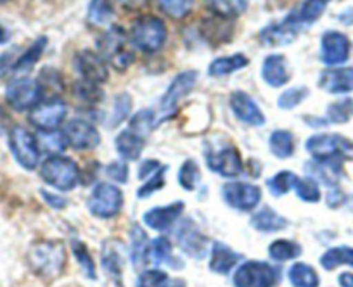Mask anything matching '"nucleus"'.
<instances>
[{"label":"nucleus","instance_id":"obj_1","mask_svg":"<svg viewBox=\"0 0 353 287\" xmlns=\"http://www.w3.org/2000/svg\"><path fill=\"white\" fill-rule=\"evenodd\" d=\"M28 265L37 275L54 279L66 266V249L57 241H39L30 248Z\"/></svg>","mask_w":353,"mask_h":287},{"label":"nucleus","instance_id":"obj_2","mask_svg":"<svg viewBox=\"0 0 353 287\" xmlns=\"http://www.w3.org/2000/svg\"><path fill=\"white\" fill-rule=\"evenodd\" d=\"M128 40L141 52H158L166 42L165 23H163V19L156 18V16H141V18L132 23Z\"/></svg>","mask_w":353,"mask_h":287},{"label":"nucleus","instance_id":"obj_3","mask_svg":"<svg viewBox=\"0 0 353 287\" xmlns=\"http://www.w3.org/2000/svg\"><path fill=\"white\" fill-rule=\"evenodd\" d=\"M307 151L315 161L339 163L353 160V142L336 134H317L307 140Z\"/></svg>","mask_w":353,"mask_h":287},{"label":"nucleus","instance_id":"obj_4","mask_svg":"<svg viewBox=\"0 0 353 287\" xmlns=\"http://www.w3.org/2000/svg\"><path fill=\"white\" fill-rule=\"evenodd\" d=\"M40 177L50 187L61 192H70L80 184V170L71 158L49 156L40 167Z\"/></svg>","mask_w":353,"mask_h":287},{"label":"nucleus","instance_id":"obj_5","mask_svg":"<svg viewBox=\"0 0 353 287\" xmlns=\"http://www.w3.org/2000/svg\"><path fill=\"white\" fill-rule=\"evenodd\" d=\"M97 49L99 56L118 71L127 70L135 59L134 54L127 50V35L120 26H111L106 30L97 40Z\"/></svg>","mask_w":353,"mask_h":287},{"label":"nucleus","instance_id":"obj_6","mask_svg":"<svg viewBox=\"0 0 353 287\" xmlns=\"http://www.w3.org/2000/svg\"><path fill=\"white\" fill-rule=\"evenodd\" d=\"M87 206L92 217L110 220V218L117 217L123 208V194L117 185L110 184V182H101L88 195Z\"/></svg>","mask_w":353,"mask_h":287},{"label":"nucleus","instance_id":"obj_7","mask_svg":"<svg viewBox=\"0 0 353 287\" xmlns=\"http://www.w3.org/2000/svg\"><path fill=\"white\" fill-rule=\"evenodd\" d=\"M279 282V270L267 262L243 263L234 273V287H274Z\"/></svg>","mask_w":353,"mask_h":287},{"label":"nucleus","instance_id":"obj_8","mask_svg":"<svg viewBox=\"0 0 353 287\" xmlns=\"http://www.w3.org/2000/svg\"><path fill=\"white\" fill-rule=\"evenodd\" d=\"M196 85H198V71L188 70L179 73L161 97V104H159V107H161V120L173 116L179 104L194 90Z\"/></svg>","mask_w":353,"mask_h":287},{"label":"nucleus","instance_id":"obj_9","mask_svg":"<svg viewBox=\"0 0 353 287\" xmlns=\"http://www.w3.org/2000/svg\"><path fill=\"white\" fill-rule=\"evenodd\" d=\"M42 99V89L39 80H32L28 76H19L11 80L6 87V100L16 111L33 109Z\"/></svg>","mask_w":353,"mask_h":287},{"label":"nucleus","instance_id":"obj_10","mask_svg":"<svg viewBox=\"0 0 353 287\" xmlns=\"http://www.w3.org/2000/svg\"><path fill=\"white\" fill-rule=\"evenodd\" d=\"M9 147L19 167L25 170H35L40 160V149L35 135L30 134L26 128L14 127L9 134Z\"/></svg>","mask_w":353,"mask_h":287},{"label":"nucleus","instance_id":"obj_11","mask_svg":"<svg viewBox=\"0 0 353 287\" xmlns=\"http://www.w3.org/2000/svg\"><path fill=\"white\" fill-rule=\"evenodd\" d=\"M206 163L210 170L225 178L239 177L244 168L239 151L234 146L210 147L206 151Z\"/></svg>","mask_w":353,"mask_h":287},{"label":"nucleus","instance_id":"obj_12","mask_svg":"<svg viewBox=\"0 0 353 287\" xmlns=\"http://www.w3.org/2000/svg\"><path fill=\"white\" fill-rule=\"evenodd\" d=\"M73 66L83 82L94 83V85H103L110 80V71L108 63L99 56V52L94 50H81L74 56Z\"/></svg>","mask_w":353,"mask_h":287},{"label":"nucleus","instance_id":"obj_13","mask_svg":"<svg viewBox=\"0 0 353 287\" xmlns=\"http://www.w3.org/2000/svg\"><path fill=\"white\" fill-rule=\"evenodd\" d=\"M68 107L66 103L61 99H49L37 104L30 113V121L39 128L40 131H52L59 128L66 118Z\"/></svg>","mask_w":353,"mask_h":287},{"label":"nucleus","instance_id":"obj_14","mask_svg":"<svg viewBox=\"0 0 353 287\" xmlns=\"http://www.w3.org/2000/svg\"><path fill=\"white\" fill-rule=\"evenodd\" d=\"M222 194L227 204L239 211H251L261 201L260 187L246 182H229L223 185Z\"/></svg>","mask_w":353,"mask_h":287},{"label":"nucleus","instance_id":"obj_15","mask_svg":"<svg viewBox=\"0 0 353 287\" xmlns=\"http://www.w3.org/2000/svg\"><path fill=\"white\" fill-rule=\"evenodd\" d=\"M64 137L66 142L77 151H90L99 146L101 135L94 125L85 120H70L64 128Z\"/></svg>","mask_w":353,"mask_h":287},{"label":"nucleus","instance_id":"obj_16","mask_svg":"<svg viewBox=\"0 0 353 287\" xmlns=\"http://www.w3.org/2000/svg\"><path fill=\"white\" fill-rule=\"evenodd\" d=\"M350 57V40L341 32L329 30L321 39V59L325 66H339Z\"/></svg>","mask_w":353,"mask_h":287},{"label":"nucleus","instance_id":"obj_17","mask_svg":"<svg viewBox=\"0 0 353 287\" xmlns=\"http://www.w3.org/2000/svg\"><path fill=\"white\" fill-rule=\"evenodd\" d=\"M229 104L236 118L250 127H261L265 125V114L256 103L250 97V94L243 90H236L230 94Z\"/></svg>","mask_w":353,"mask_h":287},{"label":"nucleus","instance_id":"obj_18","mask_svg":"<svg viewBox=\"0 0 353 287\" xmlns=\"http://www.w3.org/2000/svg\"><path fill=\"white\" fill-rule=\"evenodd\" d=\"M176 242L191 258H203L206 253V235L192 220H184L176 231Z\"/></svg>","mask_w":353,"mask_h":287},{"label":"nucleus","instance_id":"obj_19","mask_svg":"<svg viewBox=\"0 0 353 287\" xmlns=\"http://www.w3.org/2000/svg\"><path fill=\"white\" fill-rule=\"evenodd\" d=\"M319 87L334 96L353 92V67H329L319 76Z\"/></svg>","mask_w":353,"mask_h":287},{"label":"nucleus","instance_id":"obj_20","mask_svg":"<svg viewBox=\"0 0 353 287\" xmlns=\"http://www.w3.org/2000/svg\"><path fill=\"white\" fill-rule=\"evenodd\" d=\"M182 213H184V202L182 201L172 202L168 206H158V208H152L144 213V224L152 231L163 232L172 227L181 218Z\"/></svg>","mask_w":353,"mask_h":287},{"label":"nucleus","instance_id":"obj_21","mask_svg":"<svg viewBox=\"0 0 353 287\" xmlns=\"http://www.w3.org/2000/svg\"><path fill=\"white\" fill-rule=\"evenodd\" d=\"M261 80L272 89H279L290 82L288 59L283 54H270L261 64Z\"/></svg>","mask_w":353,"mask_h":287},{"label":"nucleus","instance_id":"obj_22","mask_svg":"<svg viewBox=\"0 0 353 287\" xmlns=\"http://www.w3.org/2000/svg\"><path fill=\"white\" fill-rule=\"evenodd\" d=\"M300 33V28L294 26L290 19H283L281 23H274V25L265 26L260 32V42L263 45L276 47V45H286V43H291L296 35Z\"/></svg>","mask_w":353,"mask_h":287},{"label":"nucleus","instance_id":"obj_23","mask_svg":"<svg viewBox=\"0 0 353 287\" xmlns=\"http://www.w3.org/2000/svg\"><path fill=\"white\" fill-rule=\"evenodd\" d=\"M329 2H331V0H303L296 11H293L288 16V19L300 30L303 28V26H310L312 23L321 19V16L324 14Z\"/></svg>","mask_w":353,"mask_h":287},{"label":"nucleus","instance_id":"obj_24","mask_svg":"<svg viewBox=\"0 0 353 287\" xmlns=\"http://www.w3.org/2000/svg\"><path fill=\"white\" fill-rule=\"evenodd\" d=\"M239 259L241 256L237 255L232 248H229V246L223 244V242H215L212 249L210 268L215 273H220V275H227V273L237 265Z\"/></svg>","mask_w":353,"mask_h":287},{"label":"nucleus","instance_id":"obj_25","mask_svg":"<svg viewBox=\"0 0 353 287\" xmlns=\"http://www.w3.org/2000/svg\"><path fill=\"white\" fill-rule=\"evenodd\" d=\"M248 64H250V59L241 52L232 54V56L216 57V59L212 61V64L208 66V75L213 76V78L232 75L236 71H241L243 67H246Z\"/></svg>","mask_w":353,"mask_h":287},{"label":"nucleus","instance_id":"obj_26","mask_svg":"<svg viewBox=\"0 0 353 287\" xmlns=\"http://www.w3.org/2000/svg\"><path fill=\"white\" fill-rule=\"evenodd\" d=\"M114 144H117L120 156H123L125 160H139L145 147V138L132 131L130 128H127L121 134H118Z\"/></svg>","mask_w":353,"mask_h":287},{"label":"nucleus","instance_id":"obj_27","mask_svg":"<svg viewBox=\"0 0 353 287\" xmlns=\"http://www.w3.org/2000/svg\"><path fill=\"white\" fill-rule=\"evenodd\" d=\"M251 225L256 228L258 232H265V234H270V232L283 231L288 225L286 218H283L277 211H274L272 208H261L260 211H256L251 218Z\"/></svg>","mask_w":353,"mask_h":287},{"label":"nucleus","instance_id":"obj_28","mask_svg":"<svg viewBox=\"0 0 353 287\" xmlns=\"http://www.w3.org/2000/svg\"><path fill=\"white\" fill-rule=\"evenodd\" d=\"M205 6L216 18L230 21L246 12L248 0H205Z\"/></svg>","mask_w":353,"mask_h":287},{"label":"nucleus","instance_id":"obj_29","mask_svg":"<svg viewBox=\"0 0 353 287\" xmlns=\"http://www.w3.org/2000/svg\"><path fill=\"white\" fill-rule=\"evenodd\" d=\"M127 0H90L88 4V21L96 25H108L117 14L118 6Z\"/></svg>","mask_w":353,"mask_h":287},{"label":"nucleus","instance_id":"obj_30","mask_svg":"<svg viewBox=\"0 0 353 287\" xmlns=\"http://www.w3.org/2000/svg\"><path fill=\"white\" fill-rule=\"evenodd\" d=\"M203 36L208 39V42L213 43H222V42H229V39L232 36L234 28L229 25V19H222V18H212V19H205L203 21Z\"/></svg>","mask_w":353,"mask_h":287},{"label":"nucleus","instance_id":"obj_31","mask_svg":"<svg viewBox=\"0 0 353 287\" xmlns=\"http://www.w3.org/2000/svg\"><path fill=\"white\" fill-rule=\"evenodd\" d=\"M103 266L108 272V275L120 284L121 272H123V256H121L120 249H118L117 241L106 242L103 249Z\"/></svg>","mask_w":353,"mask_h":287},{"label":"nucleus","instance_id":"obj_32","mask_svg":"<svg viewBox=\"0 0 353 287\" xmlns=\"http://www.w3.org/2000/svg\"><path fill=\"white\" fill-rule=\"evenodd\" d=\"M47 43H49L47 36H40V39H37L35 42H33L32 45H30L28 49H26L25 52L18 57V59H16L14 67H12V70L18 71V73H25V71L32 70V67L39 63L40 57H42Z\"/></svg>","mask_w":353,"mask_h":287},{"label":"nucleus","instance_id":"obj_33","mask_svg":"<svg viewBox=\"0 0 353 287\" xmlns=\"http://www.w3.org/2000/svg\"><path fill=\"white\" fill-rule=\"evenodd\" d=\"M288 277H290L293 287H319L321 284L319 273L307 263H294L290 268Z\"/></svg>","mask_w":353,"mask_h":287},{"label":"nucleus","instance_id":"obj_34","mask_svg":"<svg viewBox=\"0 0 353 287\" xmlns=\"http://www.w3.org/2000/svg\"><path fill=\"white\" fill-rule=\"evenodd\" d=\"M270 153L274 156L281 158V160H286V158H291L294 153V138L293 134L288 130H276L272 131L269 140Z\"/></svg>","mask_w":353,"mask_h":287},{"label":"nucleus","instance_id":"obj_35","mask_svg":"<svg viewBox=\"0 0 353 287\" xmlns=\"http://www.w3.org/2000/svg\"><path fill=\"white\" fill-rule=\"evenodd\" d=\"M321 265L325 270H334L336 266L348 265L353 266V248L348 246H338V248H331L321 256Z\"/></svg>","mask_w":353,"mask_h":287},{"label":"nucleus","instance_id":"obj_36","mask_svg":"<svg viewBox=\"0 0 353 287\" xmlns=\"http://www.w3.org/2000/svg\"><path fill=\"white\" fill-rule=\"evenodd\" d=\"M37 144H39L40 153H49L52 154V156L63 153L68 146L64 134H59L57 130L40 131V134L37 135Z\"/></svg>","mask_w":353,"mask_h":287},{"label":"nucleus","instance_id":"obj_37","mask_svg":"<svg viewBox=\"0 0 353 287\" xmlns=\"http://www.w3.org/2000/svg\"><path fill=\"white\" fill-rule=\"evenodd\" d=\"M301 255V248L293 241L288 239H277L269 246V256L274 262H290V259L298 258Z\"/></svg>","mask_w":353,"mask_h":287},{"label":"nucleus","instance_id":"obj_38","mask_svg":"<svg viewBox=\"0 0 353 287\" xmlns=\"http://www.w3.org/2000/svg\"><path fill=\"white\" fill-rule=\"evenodd\" d=\"M148 248L149 241L145 232L139 225L132 227V263L134 266H142L148 259Z\"/></svg>","mask_w":353,"mask_h":287},{"label":"nucleus","instance_id":"obj_39","mask_svg":"<svg viewBox=\"0 0 353 287\" xmlns=\"http://www.w3.org/2000/svg\"><path fill=\"white\" fill-rule=\"evenodd\" d=\"M353 116V100L350 97L339 99L336 103L329 104L327 114H325V121L336 125H343Z\"/></svg>","mask_w":353,"mask_h":287},{"label":"nucleus","instance_id":"obj_40","mask_svg":"<svg viewBox=\"0 0 353 287\" xmlns=\"http://www.w3.org/2000/svg\"><path fill=\"white\" fill-rule=\"evenodd\" d=\"M73 94L80 103L88 104V106H96L103 100V90L99 85H94V83L83 82V80H78L73 87Z\"/></svg>","mask_w":353,"mask_h":287},{"label":"nucleus","instance_id":"obj_41","mask_svg":"<svg viewBox=\"0 0 353 287\" xmlns=\"http://www.w3.org/2000/svg\"><path fill=\"white\" fill-rule=\"evenodd\" d=\"M163 12L172 19H184L191 14L194 0H156Z\"/></svg>","mask_w":353,"mask_h":287},{"label":"nucleus","instance_id":"obj_42","mask_svg":"<svg viewBox=\"0 0 353 287\" xmlns=\"http://www.w3.org/2000/svg\"><path fill=\"white\" fill-rule=\"evenodd\" d=\"M296 175L293 171H279L277 175H274L272 178L267 180V187H269L270 194L279 198V195L288 194L291 189H294V184H296Z\"/></svg>","mask_w":353,"mask_h":287},{"label":"nucleus","instance_id":"obj_43","mask_svg":"<svg viewBox=\"0 0 353 287\" xmlns=\"http://www.w3.org/2000/svg\"><path fill=\"white\" fill-rule=\"evenodd\" d=\"M156 123V118H154V113H152L151 109H141L135 113V116H132L130 120V130L135 131L137 135H141V137H148L149 134H151L152 127H154Z\"/></svg>","mask_w":353,"mask_h":287},{"label":"nucleus","instance_id":"obj_44","mask_svg":"<svg viewBox=\"0 0 353 287\" xmlns=\"http://www.w3.org/2000/svg\"><path fill=\"white\" fill-rule=\"evenodd\" d=\"M308 96H310V90L307 87H293V89H288L286 92L281 94L279 99H277V106L281 109L291 111L296 106H300Z\"/></svg>","mask_w":353,"mask_h":287},{"label":"nucleus","instance_id":"obj_45","mask_svg":"<svg viewBox=\"0 0 353 287\" xmlns=\"http://www.w3.org/2000/svg\"><path fill=\"white\" fill-rule=\"evenodd\" d=\"M148 258L152 263H156V265H159V263H170V259H172V244H170L168 239H154L148 248Z\"/></svg>","mask_w":353,"mask_h":287},{"label":"nucleus","instance_id":"obj_46","mask_svg":"<svg viewBox=\"0 0 353 287\" xmlns=\"http://www.w3.org/2000/svg\"><path fill=\"white\" fill-rule=\"evenodd\" d=\"M132 109V97L128 96L127 92L118 94L114 97L113 103V111H111V120H110V127L114 128L121 123V121L127 120V116L130 114Z\"/></svg>","mask_w":353,"mask_h":287},{"label":"nucleus","instance_id":"obj_47","mask_svg":"<svg viewBox=\"0 0 353 287\" xmlns=\"http://www.w3.org/2000/svg\"><path fill=\"white\" fill-rule=\"evenodd\" d=\"M294 191H296L298 198L305 202H317L321 201V189L319 184L310 177L305 178H296V184H294Z\"/></svg>","mask_w":353,"mask_h":287},{"label":"nucleus","instance_id":"obj_48","mask_svg":"<svg viewBox=\"0 0 353 287\" xmlns=\"http://www.w3.org/2000/svg\"><path fill=\"white\" fill-rule=\"evenodd\" d=\"M71 249H73V255L77 256L78 265L81 266L85 275L88 279H96V265H94V259L90 256V253H88L87 246L80 241H73L71 242Z\"/></svg>","mask_w":353,"mask_h":287},{"label":"nucleus","instance_id":"obj_49","mask_svg":"<svg viewBox=\"0 0 353 287\" xmlns=\"http://www.w3.org/2000/svg\"><path fill=\"white\" fill-rule=\"evenodd\" d=\"M199 177V167L194 160L184 161V164L179 170V184L185 189V191H194L196 185H198Z\"/></svg>","mask_w":353,"mask_h":287},{"label":"nucleus","instance_id":"obj_50","mask_svg":"<svg viewBox=\"0 0 353 287\" xmlns=\"http://www.w3.org/2000/svg\"><path fill=\"white\" fill-rule=\"evenodd\" d=\"M168 280V273L163 270H145L137 277L135 287H166Z\"/></svg>","mask_w":353,"mask_h":287},{"label":"nucleus","instance_id":"obj_51","mask_svg":"<svg viewBox=\"0 0 353 287\" xmlns=\"http://www.w3.org/2000/svg\"><path fill=\"white\" fill-rule=\"evenodd\" d=\"M39 83L40 89H42V96L46 92H50V90H52V94L63 90V80H61V75L56 70H52V67H46V70L40 73Z\"/></svg>","mask_w":353,"mask_h":287},{"label":"nucleus","instance_id":"obj_52","mask_svg":"<svg viewBox=\"0 0 353 287\" xmlns=\"http://www.w3.org/2000/svg\"><path fill=\"white\" fill-rule=\"evenodd\" d=\"M165 171H166V167H161L154 175H152V177H149V180L145 182L141 189H139V192H137L139 198L145 199V198H149V195L154 194L158 189H161L163 185H165Z\"/></svg>","mask_w":353,"mask_h":287},{"label":"nucleus","instance_id":"obj_53","mask_svg":"<svg viewBox=\"0 0 353 287\" xmlns=\"http://www.w3.org/2000/svg\"><path fill=\"white\" fill-rule=\"evenodd\" d=\"M106 175L111 178V180L125 184V182L128 180L127 163H123V161H113V163H110L106 167Z\"/></svg>","mask_w":353,"mask_h":287},{"label":"nucleus","instance_id":"obj_54","mask_svg":"<svg viewBox=\"0 0 353 287\" xmlns=\"http://www.w3.org/2000/svg\"><path fill=\"white\" fill-rule=\"evenodd\" d=\"M159 168H161V164L156 160L144 161V163L141 164V168H139V178H141V180H148V178L152 177Z\"/></svg>","mask_w":353,"mask_h":287},{"label":"nucleus","instance_id":"obj_55","mask_svg":"<svg viewBox=\"0 0 353 287\" xmlns=\"http://www.w3.org/2000/svg\"><path fill=\"white\" fill-rule=\"evenodd\" d=\"M40 194H42V198H43V201L47 202V204L50 206V208H54V209H63V208H66V204H68V201L64 198H61L59 194H50L49 191H40Z\"/></svg>","mask_w":353,"mask_h":287},{"label":"nucleus","instance_id":"obj_56","mask_svg":"<svg viewBox=\"0 0 353 287\" xmlns=\"http://www.w3.org/2000/svg\"><path fill=\"white\" fill-rule=\"evenodd\" d=\"M14 67L12 63V52H4L0 56V78L4 75H8V71H11Z\"/></svg>","mask_w":353,"mask_h":287},{"label":"nucleus","instance_id":"obj_57","mask_svg":"<svg viewBox=\"0 0 353 287\" xmlns=\"http://www.w3.org/2000/svg\"><path fill=\"white\" fill-rule=\"evenodd\" d=\"M343 201V194L339 191H331L327 194V204L331 206V208H336V206L341 204Z\"/></svg>","mask_w":353,"mask_h":287},{"label":"nucleus","instance_id":"obj_58","mask_svg":"<svg viewBox=\"0 0 353 287\" xmlns=\"http://www.w3.org/2000/svg\"><path fill=\"white\" fill-rule=\"evenodd\" d=\"M339 286L341 287H353V273L345 272L339 275Z\"/></svg>","mask_w":353,"mask_h":287},{"label":"nucleus","instance_id":"obj_59","mask_svg":"<svg viewBox=\"0 0 353 287\" xmlns=\"http://www.w3.org/2000/svg\"><path fill=\"white\" fill-rule=\"evenodd\" d=\"M166 287H185V282L182 279H173V280H168Z\"/></svg>","mask_w":353,"mask_h":287},{"label":"nucleus","instance_id":"obj_60","mask_svg":"<svg viewBox=\"0 0 353 287\" xmlns=\"http://www.w3.org/2000/svg\"><path fill=\"white\" fill-rule=\"evenodd\" d=\"M9 40V33L4 26L0 25V43H6Z\"/></svg>","mask_w":353,"mask_h":287},{"label":"nucleus","instance_id":"obj_61","mask_svg":"<svg viewBox=\"0 0 353 287\" xmlns=\"http://www.w3.org/2000/svg\"><path fill=\"white\" fill-rule=\"evenodd\" d=\"M2 2H9V0H0V4H2Z\"/></svg>","mask_w":353,"mask_h":287}]
</instances>
